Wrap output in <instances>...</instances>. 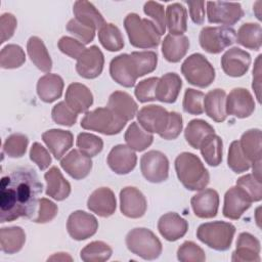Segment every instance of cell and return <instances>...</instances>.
I'll return each mask as SVG.
<instances>
[{
  "label": "cell",
  "instance_id": "1",
  "mask_svg": "<svg viewBox=\"0 0 262 262\" xmlns=\"http://www.w3.org/2000/svg\"><path fill=\"white\" fill-rule=\"evenodd\" d=\"M42 188L43 184L33 168H17L3 176L0 183V222L33 218Z\"/></svg>",
  "mask_w": 262,
  "mask_h": 262
},
{
  "label": "cell",
  "instance_id": "2",
  "mask_svg": "<svg viewBox=\"0 0 262 262\" xmlns=\"http://www.w3.org/2000/svg\"><path fill=\"white\" fill-rule=\"evenodd\" d=\"M175 171L179 181L188 190H202L209 184L210 174L194 154H179L175 159Z\"/></svg>",
  "mask_w": 262,
  "mask_h": 262
},
{
  "label": "cell",
  "instance_id": "3",
  "mask_svg": "<svg viewBox=\"0 0 262 262\" xmlns=\"http://www.w3.org/2000/svg\"><path fill=\"white\" fill-rule=\"evenodd\" d=\"M124 28L130 44L136 48H155L161 42V35L155 24L147 18H141L137 13L127 14Z\"/></svg>",
  "mask_w": 262,
  "mask_h": 262
},
{
  "label": "cell",
  "instance_id": "4",
  "mask_svg": "<svg viewBox=\"0 0 262 262\" xmlns=\"http://www.w3.org/2000/svg\"><path fill=\"white\" fill-rule=\"evenodd\" d=\"M126 246L132 254L144 260L159 258L163 250L162 243L157 235L144 227L131 229L126 235Z\"/></svg>",
  "mask_w": 262,
  "mask_h": 262
},
{
  "label": "cell",
  "instance_id": "5",
  "mask_svg": "<svg viewBox=\"0 0 262 262\" xmlns=\"http://www.w3.org/2000/svg\"><path fill=\"white\" fill-rule=\"evenodd\" d=\"M235 227L224 221L203 223L198 227L196 237L209 248L216 251H226L230 248Z\"/></svg>",
  "mask_w": 262,
  "mask_h": 262
},
{
  "label": "cell",
  "instance_id": "6",
  "mask_svg": "<svg viewBox=\"0 0 262 262\" xmlns=\"http://www.w3.org/2000/svg\"><path fill=\"white\" fill-rule=\"evenodd\" d=\"M126 123L108 107H97L85 114L81 120V127L104 135H115L122 131Z\"/></svg>",
  "mask_w": 262,
  "mask_h": 262
},
{
  "label": "cell",
  "instance_id": "7",
  "mask_svg": "<svg viewBox=\"0 0 262 262\" xmlns=\"http://www.w3.org/2000/svg\"><path fill=\"white\" fill-rule=\"evenodd\" d=\"M181 73L189 84L200 88L210 86L215 79V69L201 53L186 57L181 64Z\"/></svg>",
  "mask_w": 262,
  "mask_h": 262
},
{
  "label": "cell",
  "instance_id": "8",
  "mask_svg": "<svg viewBox=\"0 0 262 262\" xmlns=\"http://www.w3.org/2000/svg\"><path fill=\"white\" fill-rule=\"evenodd\" d=\"M235 40V30L227 26L205 27L202 29L199 36L201 47L212 54L220 53L226 47L232 45Z\"/></svg>",
  "mask_w": 262,
  "mask_h": 262
},
{
  "label": "cell",
  "instance_id": "9",
  "mask_svg": "<svg viewBox=\"0 0 262 262\" xmlns=\"http://www.w3.org/2000/svg\"><path fill=\"white\" fill-rule=\"evenodd\" d=\"M140 169L148 182L160 183L168 178L169 161L165 154L159 150H149L141 157Z\"/></svg>",
  "mask_w": 262,
  "mask_h": 262
},
{
  "label": "cell",
  "instance_id": "10",
  "mask_svg": "<svg viewBox=\"0 0 262 262\" xmlns=\"http://www.w3.org/2000/svg\"><path fill=\"white\" fill-rule=\"evenodd\" d=\"M206 4L208 20L211 24H221L229 27L244 16L242 5L236 2L209 1Z\"/></svg>",
  "mask_w": 262,
  "mask_h": 262
},
{
  "label": "cell",
  "instance_id": "11",
  "mask_svg": "<svg viewBox=\"0 0 262 262\" xmlns=\"http://www.w3.org/2000/svg\"><path fill=\"white\" fill-rule=\"evenodd\" d=\"M110 74L112 79L119 85L130 88L135 85L139 73L131 54L122 53L111 60Z\"/></svg>",
  "mask_w": 262,
  "mask_h": 262
},
{
  "label": "cell",
  "instance_id": "12",
  "mask_svg": "<svg viewBox=\"0 0 262 262\" xmlns=\"http://www.w3.org/2000/svg\"><path fill=\"white\" fill-rule=\"evenodd\" d=\"M98 229L97 219L85 211H75L70 214L67 221V230L70 236L76 241H84L96 233Z\"/></svg>",
  "mask_w": 262,
  "mask_h": 262
},
{
  "label": "cell",
  "instance_id": "13",
  "mask_svg": "<svg viewBox=\"0 0 262 262\" xmlns=\"http://www.w3.org/2000/svg\"><path fill=\"white\" fill-rule=\"evenodd\" d=\"M139 125L148 133H157L160 136L165 132L169 123V112L161 105L150 104L137 112Z\"/></svg>",
  "mask_w": 262,
  "mask_h": 262
},
{
  "label": "cell",
  "instance_id": "14",
  "mask_svg": "<svg viewBox=\"0 0 262 262\" xmlns=\"http://www.w3.org/2000/svg\"><path fill=\"white\" fill-rule=\"evenodd\" d=\"M226 115L244 119L250 117L255 111V101L249 90L245 88L232 89L226 97Z\"/></svg>",
  "mask_w": 262,
  "mask_h": 262
},
{
  "label": "cell",
  "instance_id": "15",
  "mask_svg": "<svg viewBox=\"0 0 262 262\" xmlns=\"http://www.w3.org/2000/svg\"><path fill=\"white\" fill-rule=\"evenodd\" d=\"M103 64V53L96 45H92L86 48L77 59L76 71L82 78L94 79L101 74Z\"/></svg>",
  "mask_w": 262,
  "mask_h": 262
},
{
  "label": "cell",
  "instance_id": "16",
  "mask_svg": "<svg viewBox=\"0 0 262 262\" xmlns=\"http://www.w3.org/2000/svg\"><path fill=\"white\" fill-rule=\"evenodd\" d=\"M147 208V202L143 193L134 186H126L120 191V210L128 218L142 217Z\"/></svg>",
  "mask_w": 262,
  "mask_h": 262
},
{
  "label": "cell",
  "instance_id": "17",
  "mask_svg": "<svg viewBox=\"0 0 262 262\" xmlns=\"http://www.w3.org/2000/svg\"><path fill=\"white\" fill-rule=\"evenodd\" d=\"M252 201L248 193L238 186L230 187L224 195L223 215L224 217L237 220L251 207Z\"/></svg>",
  "mask_w": 262,
  "mask_h": 262
},
{
  "label": "cell",
  "instance_id": "18",
  "mask_svg": "<svg viewBox=\"0 0 262 262\" xmlns=\"http://www.w3.org/2000/svg\"><path fill=\"white\" fill-rule=\"evenodd\" d=\"M251 64V55L238 48H229L221 57V68L223 72L229 77H242L244 76Z\"/></svg>",
  "mask_w": 262,
  "mask_h": 262
},
{
  "label": "cell",
  "instance_id": "19",
  "mask_svg": "<svg viewBox=\"0 0 262 262\" xmlns=\"http://www.w3.org/2000/svg\"><path fill=\"white\" fill-rule=\"evenodd\" d=\"M106 161L112 171L119 175H125L135 168L137 157L128 145L118 144L111 149Z\"/></svg>",
  "mask_w": 262,
  "mask_h": 262
},
{
  "label": "cell",
  "instance_id": "20",
  "mask_svg": "<svg viewBox=\"0 0 262 262\" xmlns=\"http://www.w3.org/2000/svg\"><path fill=\"white\" fill-rule=\"evenodd\" d=\"M194 215L199 218H213L219 208V194L213 188H204L195 193L190 200Z\"/></svg>",
  "mask_w": 262,
  "mask_h": 262
},
{
  "label": "cell",
  "instance_id": "21",
  "mask_svg": "<svg viewBox=\"0 0 262 262\" xmlns=\"http://www.w3.org/2000/svg\"><path fill=\"white\" fill-rule=\"evenodd\" d=\"M260 242L249 232H241L231 256L233 262H260Z\"/></svg>",
  "mask_w": 262,
  "mask_h": 262
},
{
  "label": "cell",
  "instance_id": "22",
  "mask_svg": "<svg viewBox=\"0 0 262 262\" xmlns=\"http://www.w3.org/2000/svg\"><path fill=\"white\" fill-rule=\"evenodd\" d=\"M60 167L74 179L81 180L88 176L92 161L79 149H72L60 160Z\"/></svg>",
  "mask_w": 262,
  "mask_h": 262
},
{
  "label": "cell",
  "instance_id": "23",
  "mask_svg": "<svg viewBox=\"0 0 262 262\" xmlns=\"http://www.w3.org/2000/svg\"><path fill=\"white\" fill-rule=\"evenodd\" d=\"M87 207L91 212L100 217H110L117 208L115 193L108 187H99L89 195Z\"/></svg>",
  "mask_w": 262,
  "mask_h": 262
},
{
  "label": "cell",
  "instance_id": "24",
  "mask_svg": "<svg viewBox=\"0 0 262 262\" xmlns=\"http://www.w3.org/2000/svg\"><path fill=\"white\" fill-rule=\"evenodd\" d=\"M158 229L165 239L175 242L185 235L188 229V223L179 214L169 212L160 217Z\"/></svg>",
  "mask_w": 262,
  "mask_h": 262
},
{
  "label": "cell",
  "instance_id": "25",
  "mask_svg": "<svg viewBox=\"0 0 262 262\" xmlns=\"http://www.w3.org/2000/svg\"><path fill=\"white\" fill-rule=\"evenodd\" d=\"M42 140L56 160H59L72 147L74 136L71 131L50 129L42 134Z\"/></svg>",
  "mask_w": 262,
  "mask_h": 262
},
{
  "label": "cell",
  "instance_id": "26",
  "mask_svg": "<svg viewBox=\"0 0 262 262\" xmlns=\"http://www.w3.org/2000/svg\"><path fill=\"white\" fill-rule=\"evenodd\" d=\"M64 101L75 113H87L93 103V95L84 84L72 83L67 88Z\"/></svg>",
  "mask_w": 262,
  "mask_h": 262
},
{
  "label": "cell",
  "instance_id": "27",
  "mask_svg": "<svg viewBox=\"0 0 262 262\" xmlns=\"http://www.w3.org/2000/svg\"><path fill=\"white\" fill-rule=\"evenodd\" d=\"M182 87V80L176 73H167L159 78L156 89V100L173 103L177 100Z\"/></svg>",
  "mask_w": 262,
  "mask_h": 262
},
{
  "label": "cell",
  "instance_id": "28",
  "mask_svg": "<svg viewBox=\"0 0 262 262\" xmlns=\"http://www.w3.org/2000/svg\"><path fill=\"white\" fill-rule=\"evenodd\" d=\"M106 107L126 122L133 119L138 111V105L135 100L130 94L124 91L113 92L108 97Z\"/></svg>",
  "mask_w": 262,
  "mask_h": 262
},
{
  "label": "cell",
  "instance_id": "29",
  "mask_svg": "<svg viewBox=\"0 0 262 262\" xmlns=\"http://www.w3.org/2000/svg\"><path fill=\"white\" fill-rule=\"evenodd\" d=\"M47 183L45 193L55 201H63L71 193V184L64 179L57 167H51L44 174Z\"/></svg>",
  "mask_w": 262,
  "mask_h": 262
},
{
  "label": "cell",
  "instance_id": "30",
  "mask_svg": "<svg viewBox=\"0 0 262 262\" xmlns=\"http://www.w3.org/2000/svg\"><path fill=\"white\" fill-rule=\"evenodd\" d=\"M63 80L56 74H46L37 82V94L39 98L47 103L58 99L63 90Z\"/></svg>",
  "mask_w": 262,
  "mask_h": 262
},
{
  "label": "cell",
  "instance_id": "31",
  "mask_svg": "<svg viewBox=\"0 0 262 262\" xmlns=\"http://www.w3.org/2000/svg\"><path fill=\"white\" fill-rule=\"evenodd\" d=\"M225 102H226V93L223 89H213L210 90L205 96L203 100L204 112L207 114L209 118L214 120L215 122H223L226 119V111H225Z\"/></svg>",
  "mask_w": 262,
  "mask_h": 262
},
{
  "label": "cell",
  "instance_id": "32",
  "mask_svg": "<svg viewBox=\"0 0 262 262\" xmlns=\"http://www.w3.org/2000/svg\"><path fill=\"white\" fill-rule=\"evenodd\" d=\"M189 48V40L184 35L168 34L162 42V53L169 62H178L186 54Z\"/></svg>",
  "mask_w": 262,
  "mask_h": 262
},
{
  "label": "cell",
  "instance_id": "33",
  "mask_svg": "<svg viewBox=\"0 0 262 262\" xmlns=\"http://www.w3.org/2000/svg\"><path fill=\"white\" fill-rule=\"evenodd\" d=\"M27 52L31 61L42 72L49 73L52 69V60L48 50L42 41L37 36H32L27 42Z\"/></svg>",
  "mask_w": 262,
  "mask_h": 262
},
{
  "label": "cell",
  "instance_id": "34",
  "mask_svg": "<svg viewBox=\"0 0 262 262\" xmlns=\"http://www.w3.org/2000/svg\"><path fill=\"white\" fill-rule=\"evenodd\" d=\"M73 12L76 19L95 30H99L105 24L101 13L89 1H76L73 5Z\"/></svg>",
  "mask_w": 262,
  "mask_h": 262
},
{
  "label": "cell",
  "instance_id": "35",
  "mask_svg": "<svg viewBox=\"0 0 262 262\" xmlns=\"http://www.w3.org/2000/svg\"><path fill=\"white\" fill-rule=\"evenodd\" d=\"M241 149L251 165L261 161L262 135L260 129H250L246 131L238 140Z\"/></svg>",
  "mask_w": 262,
  "mask_h": 262
},
{
  "label": "cell",
  "instance_id": "36",
  "mask_svg": "<svg viewBox=\"0 0 262 262\" xmlns=\"http://www.w3.org/2000/svg\"><path fill=\"white\" fill-rule=\"evenodd\" d=\"M166 27L170 35H183L187 30V11L180 3H172L166 9Z\"/></svg>",
  "mask_w": 262,
  "mask_h": 262
},
{
  "label": "cell",
  "instance_id": "37",
  "mask_svg": "<svg viewBox=\"0 0 262 262\" xmlns=\"http://www.w3.org/2000/svg\"><path fill=\"white\" fill-rule=\"evenodd\" d=\"M26 242V233L19 226L3 227L0 229V245L2 252L14 254L19 252Z\"/></svg>",
  "mask_w": 262,
  "mask_h": 262
},
{
  "label": "cell",
  "instance_id": "38",
  "mask_svg": "<svg viewBox=\"0 0 262 262\" xmlns=\"http://www.w3.org/2000/svg\"><path fill=\"white\" fill-rule=\"evenodd\" d=\"M213 133H215V130L208 122L201 119H194L187 124L184 130V137L192 148L199 149L203 140Z\"/></svg>",
  "mask_w": 262,
  "mask_h": 262
},
{
  "label": "cell",
  "instance_id": "39",
  "mask_svg": "<svg viewBox=\"0 0 262 262\" xmlns=\"http://www.w3.org/2000/svg\"><path fill=\"white\" fill-rule=\"evenodd\" d=\"M235 42L248 49L259 50L262 45L261 26L255 23H246L242 25L237 31Z\"/></svg>",
  "mask_w": 262,
  "mask_h": 262
},
{
  "label": "cell",
  "instance_id": "40",
  "mask_svg": "<svg viewBox=\"0 0 262 262\" xmlns=\"http://www.w3.org/2000/svg\"><path fill=\"white\" fill-rule=\"evenodd\" d=\"M199 149L209 166L217 167L222 162L223 143L222 139L215 133L207 136L201 143Z\"/></svg>",
  "mask_w": 262,
  "mask_h": 262
},
{
  "label": "cell",
  "instance_id": "41",
  "mask_svg": "<svg viewBox=\"0 0 262 262\" xmlns=\"http://www.w3.org/2000/svg\"><path fill=\"white\" fill-rule=\"evenodd\" d=\"M124 138L127 145L136 151L146 149L154 141L152 134L146 132L137 122H132L130 124L125 132Z\"/></svg>",
  "mask_w": 262,
  "mask_h": 262
},
{
  "label": "cell",
  "instance_id": "42",
  "mask_svg": "<svg viewBox=\"0 0 262 262\" xmlns=\"http://www.w3.org/2000/svg\"><path fill=\"white\" fill-rule=\"evenodd\" d=\"M98 40L108 51H119L124 47V39L120 29L114 24H104L98 30Z\"/></svg>",
  "mask_w": 262,
  "mask_h": 262
},
{
  "label": "cell",
  "instance_id": "43",
  "mask_svg": "<svg viewBox=\"0 0 262 262\" xmlns=\"http://www.w3.org/2000/svg\"><path fill=\"white\" fill-rule=\"evenodd\" d=\"M112 254L113 250L106 243L94 241L81 250L80 257L85 262H103L108 260Z\"/></svg>",
  "mask_w": 262,
  "mask_h": 262
},
{
  "label": "cell",
  "instance_id": "44",
  "mask_svg": "<svg viewBox=\"0 0 262 262\" xmlns=\"http://www.w3.org/2000/svg\"><path fill=\"white\" fill-rule=\"evenodd\" d=\"M26 61V54L23 48L16 44H8L1 49L0 66L2 69H16Z\"/></svg>",
  "mask_w": 262,
  "mask_h": 262
},
{
  "label": "cell",
  "instance_id": "45",
  "mask_svg": "<svg viewBox=\"0 0 262 262\" xmlns=\"http://www.w3.org/2000/svg\"><path fill=\"white\" fill-rule=\"evenodd\" d=\"M76 144L78 149L89 158L97 156L103 148L102 139L94 134L87 132L78 134Z\"/></svg>",
  "mask_w": 262,
  "mask_h": 262
},
{
  "label": "cell",
  "instance_id": "46",
  "mask_svg": "<svg viewBox=\"0 0 262 262\" xmlns=\"http://www.w3.org/2000/svg\"><path fill=\"white\" fill-rule=\"evenodd\" d=\"M227 165L235 173H243L251 168V163L243 154L237 140L232 141L229 145Z\"/></svg>",
  "mask_w": 262,
  "mask_h": 262
},
{
  "label": "cell",
  "instance_id": "47",
  "mask_svg": "<svg viewBox=\"0 0 262 262\" xmlns=\"http://www.w3.org/2000/svg\"><path fill=\"white\" fill-rule=\"evenodd\" d=\"M29 139L25 134L13 133L3 143V151L9 158H20L26 154Z\"/></svg>",
  "mask_w": 262,
  "mask_h": 262
},
{
  "label": "cell",
  "instance_id": "48",
  "mask_svg": "<svg viewBox=\"0 0 262 262\" xmlns=\"http://www.w3.org/2000/svg\"><path fill=\"white\" fill-rule=\"evenodd\" d=\"M139 73V77L154 72L158 63V55L154 51H133L131 52Z\"/></svg>",
  "mask_w": 262,
  "mask_h": 262
},
{
  "label": "cell",
  "instance_id": "49",
  "mask_svg": "<svg viewBox=\"0 0 262 262\" xmlns=\"http://www.w3.org/2000/svg\"><path fill=\"white\" fill-rule=\"evenodd\" d=\"M177 259L181 262H203L206 260V255L195 243L186 241L178 248Z\"/></svg>",
  "mask_w": 262,
  "mask_h": 262
},
{
  "label": "cell",
  "instance_id": "50",
  "mask_svg": "<svg viewBox=\"0 0 262 262\" xmlns=\"http://www.w3.org/2000/svg\"><path fill=\"white\" fill-rule=\"evenodd\" d=\"M205 94L202 91L187 88L182 102L183 111L190 115H202L204 113L203 100Z\"/></svg>",
  "mask_w": 262,
  "mask_h": 262
},
{
  "label": "cell",
  "instance_id": "51",
  "mask_svg": "<svg viewBox=\"0 0 262 262\" xmlns=\"http://www.w3.org/2000/svg\"><path fill=\"white\" fill-rule=\"evenodd\" d=\"M51 118L56 124L71 127L77 122L78 114L75 113L66 101H60L53 106L51 111Z\"/></svg>",
  "mask_w": 262,
  "mask_h": 262
},
{
  "label": "cell",
  "instance_id": "52",
  "mask_svg": "<svg viewBox=\"0 0 262 262\" xmlns=\"http://www.w3.org/2000/svg\"><path fill=\"white\" fill-rule=\"evenodd\" d=\"M236 186L244 189L252 202H260L262 199V185L253 174H246L236 180Z\"/></svg>",
  "mask_w": 262,
  "mask_h": 262
},
{
  "label": "cell",
  "instance_id": "53",
  "mask_svg": "<svg viewBox=\"0 0 262 262\" xmlns=\"http://www.w3.org/2000/svg\"><path fill=\"white\" fill-rule=\"evenodd\" d=\"M143 11L146 15L152 18V23L158 29L160 35H164L166 32V14L164 6L155 1H147L143 6Z\"/></svg>",
  "mask_w": 262,
  "mask_h": 262
},
{
  "label": "cell",
  "instance_id": "54",
  "mask_svg": "<svg viewBox=\"0 0 262 262\" xmlns=\"http://www.w3.org/2000/svg\"><path fill=\"white\" fill-rule=\"evenodd\" d=\"M159 82L158 77H150L140 81L134 90V94L139 102L156 100V89Z\"/></svg>",
  "mask_w": 262,
  "mask_h": 262
},
{
  "label": "cell",
  "instance_id": "55",
  "mask_svg": "<svg viewBox=\"0 0 262 262\" xmlns=\"http://www.w3.org/2000/svg\"><path fill=\"white\" fill-rule=\"evenodd\" d=\"M67 31L85 45L93 41L96 30L80 23L76 18H72L67 24Z\"/></svg>",
  "mask_w": 262,
  "mask_h": 262
},
{
  "label": "cell",
  "instance_id": "56",
  "mask_svg": "<svg viewBox=\"0 0 262 262\" xmlns=\"http://www.w3.org/2000/svg\"><path fill=\"white\" fill-rule=\"evenodd\" d=\"M58 212L57 206L50 200L41 198L39 200V210L37 217L33 218V221L36 223H47L53 220Z\"/></svg>",
  "mask_w": 262,
  "mask_h": 262
},
{
  "label": "cell",
  "instance_id": "57",
  "mask_svg": "<svg viewBox=\"0 0 262 262\" xmlns=\"http://www.w3.org/2000/svg\"><path fill=\"white\" fill-rule=\"evenodd\" d=\"M57 46L62 53L75 59H78L79 56L83 53V51L86 49L83 43L69 36L61 37L58 40Z\"/></svg>",
  "mask_w": 262,
  "mask_h": 262
},
{
  "label": "cell",
  "instance_id": "58",
  "mask_svg": "<svg viewBox=\"0 0 262 262\" xmlns=\"http://www.w3.org/2000/svg\"><path fill=\"white\" fill-rule=\"evenodd\" d=\"M30 159L40 170H45L51 164V157L48 150L39 142H34L30 149Z\"/></svg>",
  "mask_w": 262,
  "mask_h": 262
},
{
  "label": "cell",
  "instance_id": "59",
  "mask_svg": "<svg viewBox=\"0 0 262 262\" xmlns=\"http://www.w3.org/2000/svg\"><path fill=\"white\" fill-rule=\"evenodd\" d=\"M183 128L182 117L176 112L169 113V123L165 132L161 135L162 138L166 140H173L179 136Z\"/></svg>",
  "mask_w": 262,
  "mask_h": 262
},
{
  "label": "cell",
  "instance_id": "60",
  "mask_svg": "<svg viewBox=\"0 0 262 262\" xmlns=\"http://www.w3.org/2000/svg\"><path fill=\"white\" fill-rule=\"evenodd\" d=\"M16 26H17V20L13 14L8 12L1 14V17H0V31H1L0 43L1 44L13 36Z\"/></svg>",
  "mask_w": 262,
  "mask_h": 262
},
{
  "label": "cell",
  "instance_id": "61",
  "mask_svg": "<svg viewBox=\"0 0 262 262\" xmlns=\"http://www.w3.org/2000/svg\"><path fill=\"white\" fill-rule=\"evenodd\" d=\"M189 7V15L191 20L196 25H203L205 20V2L204 1H187Z\"/></svg>",
  "mask_w": 262,
  "mask_h": 262
},
{
  "label": "cell",
  "instance_id": "62",
  "mask_svg": "<svg viewBox=\"0 0 262 262\" xmlns=\"http://www.w3.org/2000/svg\"><path fill=\"white\" fill-rule=\"evenodd\" d=\"M261 57L262 55H258L257 59L255 60V66L253 69V84L252 87L256 93V97L258 102H261L260 98V91H261Z\"/></svg>",
  "mask_w": 262,
  "mask_h": 262
},
{
  "label": "cell",
  "instance_id": "63",
  "mask_svg": "<svg viewBox=\"0 0 262 262\" xmlns=\"http://www.w3.org/2000/svg\"><path fill=\"white\" fill-rule=\"evenodd\" d=\"M72 257L67 253H56L48 258V261H72Z\"/></svg>",
  "mask_w": 262,
  "mask_h": 262
}]
</instances>
